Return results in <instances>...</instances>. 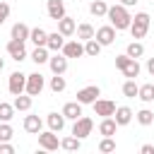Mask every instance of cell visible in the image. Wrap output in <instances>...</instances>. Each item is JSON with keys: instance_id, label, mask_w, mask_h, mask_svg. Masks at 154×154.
Listing matches in <instances>:
<instances>
[{"instance_id": "obj_1", "label": "cell", "mask_w": 154, "mask_h": 154, "mask_svg": "<svg viewBox=\"0 0 154 154\" xmlns=\"http://www.w3.org/2000/svg\"><path fill=\"white\" fill-rule=\"evenodd\" d=\"M106 17H108V22H111V26H113L116 31L128 29V26H130V22H132V17H130V12H128V7H125V5H113V7H108Z\"/></svg>"}, {"instance_id": "obj_2", "label": "cell", "mask_w": 154, "mask_h": 154, "mask_svg": "<svg viewBox=\"0 0 154 154\" xmlns=\"http://www.w3.org/2000/svg\"><path fill=\"white\" fill-rule=\"evenodd\" d=\"M149 14L147 12H137L135 17H132V22H130V34H132V38H144L147 36V31H149Z\"/></svg>"}, {"instance_id": "obj_3", "label": "cell", "mask_w": 154, "mask_h": 154, "mask_svg": "<svg viewBox=\"0 0 154 154\" xmlns=\"http://www.w3.org/2000/svg\"><path fill=\"white\" fill-rule=\"evenodd\" d=\"M91 130H94V120H91V118H87V116H79V118L75 120V125H72V135H75V137H79V140L89 137V135H91Z\"/></svg>"}, {"instance_id": "obj_4", "label": "cell", "mask_w": 154, "mask_h": 154, "mask_svg": "<svg viewBox=\"0 0 154 154\" xmlns=\"http://www.w3.org/2000/svg\"><path fill=\"white\" fill-rule=\"evenodd\" d=\"M43 75L41 72H31V75H26V87H24V91L29 94V96H38L41 91H43Z\"/></svg>"}, {"instance_id": "obj_5", "label": "cell", "mask_w": 154, "mask_h": 154, "mask_svg": "<svg viewBox=\"0 0 154 154\" xmlns=\"http://www.w3.org/2000/svg\"><path fill=\"white\" fill-rule=\"evenodd\" d=\"M38 147L46 149V152H55V149L60 147V140H58V135H55L53 130H48V132H38Z\"/></svg>"}, {"instance_id": "obj_6", "label": "cell", "mask_w": 154, "mask_h": 154, "mask_svg": "<svg viewBox=\"0 0 154 154\" xmlns=\"http://www.w3.org/2000/svg\"><path fill=\"white\" fill-rule=\"evenodd\" d=\"M99 96H101V89H99L96 84H89V87H84V89L77 91V101H79L82 106H84V103H94Z\"/></svg>"}, {"instance_id": "obj_7", "label": "cell", "mask_w": 154, "mask_h": 154, "mask_svg": "<svg viewBox=\"0 0 154 154\" xmlns=\"http://www.w3.org/2000/svg\"><path fill=\"white\" fill-rule=\"evenodd\" d=\"M7 53H10V58H12V60L22 63V60L26 58V48H24V41L10 38V41H7Z\"/></svg>"}, {"instance_id": "obj_8", "label": "cell", "mask_w": 154, "mask_h": 154, "mask_svg": "<svg viewBox=\"0 0 154 154\" xmlns=\"http://www.w3.org/2000/svg\"><path fill=\"white\" fill-rule=\"evenodd\" d=\"M7 87H10V94H12V96L22 94V91H24V87H26V75H24V72H12V75H10V82H7Z\"/></svg>"}, {"instance_id": "obj_9", "label": "cell", "mask_w": 154, "mask_h": 154, "mask_svg": "<svg viewBox=\"0 0 154 154\" xmlns=\"http://www.w3.org/2000/svg\"><path fill=\"white\" fill-rule=\"evenodd\" d=\"M94 38L101 43V46H111L113 41H116V29L108 24V26H101V29H96L94 31Z\"/></svg>"}, {"instance_id": "obj_10", "label": "cell", "mask_w": 154, "mask_h": 154, "mask_svg": "<svg viewBox=\"0 0 154 154\" xmlns=\"http://www.w3.org/2000/svg\"><path fill=\"white\" fill-rule=\"evenodd\" d=\"M60 51H63L65 58H82L84 55V43H79V41H65Z\"/></svg>"}, {"instance_id": "obj_11", "label": "cell", "mask_w": 154, "mask_h": 154, "mask_svg": "<svg viewBox=\"0 0 154 154\" xmlns=\"http://www.w3.org/2000/svg\"><path fill=\"white\" fill-rule=\"evenodd\" d=\"M91 106H94V113H96V116H101V118H106V116H113V113H116V103H113V101H108V99H96Z\"/></svg>"}, {"instance_id": "obj_12", "label": "cell", "mask_w": 154, "mask_h": 154, "mask_svg": "<svg viewBox=\"0 0 154 154\" xmlns=\"http://www.w3.org/2000/svg\"><path fill=\"white\" fill-rule=\"evenodd\" d=\"M48 65H51V72H53V75H65V70H67V58H65V55H58V51H55V55L48 58Z\"/></svg>"}, {"instance_id": "obj_13", "label": "cell", "mask_w": 154, "mask_h": 154, "mask_svg": "<svg viewBox=\"0 0 154 154\" xmlns=\"http://www.w3.org/2000/svg\"><path fill=\"white\" fill-rule=\"evenodd\" d=\"M46 10H48V17L51 19H60V17H65V2L63 0H48L46 2Z\"/></svg>"}, {"instance_id": "obj_14", "label": "cell", "mask_w": 154, "mask_h": 154, "mask_svg": "<svg viewBox=\"0 0 154 154\" xmlns=\"http://www.w3.org/2000/svg\"><path fill=\"white\" fill-rule=\"evenodd\" d=\"M60 113H63L65 118H70V120H77V118L82 116V103H79V101H67Z\"/></svg>"}, {"instance_id": "obj_15", "label": "cell", "mask_w": 154, "mask_h": 154, "mask_svg": "<svg viewBox=\"0 0 154 154\" xmlns=\"http://www.w3.org/2000/svg\"><path fill=\"white\" fill-rule=\"evenodd\" d=\"M116 130H118V123L113 120V116H106V118L99 123V132H101L103 137H113Z\"/></svg>"}, {"instance_id": "obj_16", "label": "cell", "mask_w": 154, "mask_h": 154, "mask_svg": "<svg viewBox=\"0 0 154 154\" xmlns=\"http://www.w3.org/2000/svg\"><path fill=\"white\" fill-rule=\"evenodd\" d=\"M75 29H77V24H75V19H72V17H67V14H65V17H60V19H58V31H60L63 36H72V34H75Z\"/></svg>"}, {"instance_id": "obj_17", "label": "cell", "mask_w": 154, "mask_h": 154, "mask_svg": "<svg viewBox=\"0 0 154 154\" xmlns=\"http://www.w3.org/2000/svg\"><path fill=\"white\" fill-rule=\"evenodd\" d=\"M113 120L118 123V128H120V125H128V123L132 120V111H130L128 106H118L116 113H113Z\"/></svg>"}, {"instance_id": "obj_18", "label": "cell", "mask_w": 154, "mask_h": 154, "mask_svg": "<svg viewBox=\"0 0 154 154\" xmlns=\"http://www.w3.org/2000/svg\"><path fill=\"white\" fill-rule=\"evenodd\" d=\"M46 123H48V128H51L53 132H60V130L65 128V116H63V113H48Z\"/></svg>"}, {"instance_id": "obj_19", "label": "cell", "mask_w": 154, "mask_h": 154, "mask_svg": "<svg viewBox=\"0 0 154 154\" xmlns=\"http://www.w3.org/2000/svg\"><path fill=\"white\" fill-rule=\"evenodd\" d=\"M41 128H43V123H41V118H38V116H26V118H24V130H26V132L38 135V132H41Z\"/></svg>"}, {"instance_id": "obj_20", "label": "cell", "mask_w": 154, "mask_h": 154, "mask_svg": "<svg viewBox=\"0 0 154 154\" xmlns=\"http://www.w3.org/2000/svg\"><path fill=\"white\" fill-rule=\"evenodd\" d=\"M29 31H31V29H29L24 22H17V24L12 26L10 36H12V38H17V41H26V38H29Z\"/></svg>"}, {"instance_id": "obj_21", "label": "cell", "mask_w": 154, "mask_h": 154, "mask_svg": "<svg viewBox=\"0 0 154 154\" xmlns=\"http://www.w3.org/2000/svg\"><path fill=\"white\" fill-rule=\"evenodd\" d=\"M63 43H65V36H63L60 31H53V34H48L46 48H48V51H60V48H63Z\"/></svg>"}, {"instance_id": "obj_22", "label": "cell", "mask_w": 154, "mask_h": 154, "mask_svg": "<svg viewBox=\"0 0 154 154\" xmlns=\"http://www.w3.org/2000/svg\"><path fill=\"white\" fill-rule=\"evenodd\" d=\"M101 48H103V46H101L96 38H87V41H84V55H89V58H99Z\"/></svg>"}, {"instance_id": "obj_23", "label": "cell", "mask_w": 154, "mask_h": 154, "mask_svg": "<svg viewBox=\"0 0 154 154\" xmlns=\"http://www.w3.org/2000/svg\"><path fill=\"white\" fill-rule=\"evenodd\" d=\"M120 72H123V75H125L128 79H135V77L140 75V63H137L135 58H130V60H128V63L123 65V70H120Z\"/></svg>"}, {"instance_id": "obj_24", "label": "cell", "mask_w": 154, "mask_h": 154, "mask_svg": "<svg viewBox=\"0 0 154 154\" xmlns=\"http://www.w3.org/2000/svg\"><path fill=\"white\" fill-rule=\"evenodd\" d=\"M12 106H14V111H29V108H31V96L22 91V94L14 96V103H12Z\"/></svg>"}, {"instance_id": "obj_25", "label": "cell", "mask_w": 154, "mask_h": 154, "mask_svg": "<svg viewBox=\"0 0 154 154\" xmlns=\"http://www.w3.org/2000/svg\"><path fill=\"white\" fill-rule=\"evenodd\" d=\"M29 38H31L36 46H46V41H48V31H43L41 26H36V29L29 31Z\"/></svg>"}, {"instance_id": "obj_26", "label": "cell", "mask_w": 154, "mask_h": 154, "mask_svg": "<svg viewBox=\"0 0 154 154\" xmlns=\"http://www.w3.org/2000/svg\"><path fill=\"white\" fill-rule=\"evenodd\" d=\"M125 55H130V58H135V60H137V58H142V55H144V46H142V43L135 38L132 43H128V48H125Z\"/></svg>"}, {"instance_id": "obj_27", "label": "cell", "mask_w": 154, "mask_h": 154, "mask_svg": "<svg viewBox=\"0 0 154 154\" xmlns=\"http://www.w3.org/2000/svg\"><path fill=\"white\" fill-rule=\"evenodd\" d=\"M48 58H51V55H48V48H46V46H36V48H34V53H31V60H34L36 65L48 63Z\"/></svg>"}, {"instance_id": "obj_28", "label": "cell", "mask_w": 154, "mask_h": 154, "mask_svg": "<svg viewBox=\"0 0 154 154\" xmlns=\"http://www.w3.org/2000/svg\"><path fill=\"white\" fill-rule=\"evenodd\" d=\"M75 34H77V38H82V41H87V38H94V26L91 24H77V29H75Z\"/></svg>"}, {"instance_id": "obj_29", "label": "cell", "mask_w": 154, "mask_h": 154, "mask_svg": "<svg viewBox=\"0 0 154 154\" xmlns=\"http://www.w3.org/2000/svg\"><path fill=\"white\" fill-rule=\"evenodd\" d=\"M137 99H142L144 103H152L154 101V84H142L137 91Z\"/></svg>"}, {"instance_id": "obj_30", "label": "cell", "mask_w": 154, "mask_h": 154, "mask_svg": "<svg viewBox=\"0 0 154 154\" xmlns=\"http://www.w3.org/2000/svg\"><path fill=\"white\" fill-rule=\"evenodd\" d=\"M89 12H91L94 17H106V12H108V5H106L103 0H94V2L89 5Z\"/></svg>"}, {"instance_id": "obj_31", "label": "cell", "mask_w": 154, "mask_h": 154, "mask_svg": "<svg viewBox=\"0 0 154 154\" xmlns=\"http://www.w3.org/2000/svg\"><path fill=\"white\" fill-rule=\"evenodd\" d=\"M135 118H137V123H140V125H152V123H154V111L142 108V111H137V113H135Z\"/></svg>"}, {"instance_id": "obj_32", "label": "cell", "mask_w": 154, "mask_h": 154, "mask_svg": "<svg viewBox=\"0 0 154 154\" xmlns=\"http://www.w3.org/2000/svg\"><path fill=\"white\" fill-rule=\"evenodd\" d=\"M79 144H82V140H79V137H75V135H70V137L60 140V147H63V149H67V152H75V149H79Z\"/></svg>"}, {"instance_id": "obj_33", "label": "cell", "mask_w": 154, "mask_h": 154, "mask_svg": "<svg viewBox=\"0 0 154 154\" xmlns=\"http://www.w3.org/2000/svg\"><path fill=\"white\" fill-rule=\"evenodd\" d=\"M12 116H14V106H12V103L0 101V120H2V123H10V120H12Z\"/></svg>"}, {"instance_id": "obj_34", "label": "cell", "mask_w": 154, "mask_h": 154, "mask_svg": "<svg viewBox=\"0 0 154 154\" xmlns=\"http://www.w3.org/2000/svg\"><path fill=\"white\" fill-rule=\"evenodd\" d=\"M65 87H67V82H65V77H63V75H53V77H51V89H53L55 94H60Z\"/></svg>"}, {"instance_id": "obj_35", "label": "cell", "mask_w": 154, "mask_h": 154, "mask_svg": "<svg viewBox=\"0 0 154 154\" xmlns=\"http://www.w3.org/2000/svg\"><path fill=\"white\" fill-rule=\"evenodd\" d=\"M137 91H140V87L135 84V79H128V82L123 84V94H125L128 99H135V96H137Z\"/></svg>"}, {"instance_id": "obj_36", "label": "cell", "mask_w": 154, "mask_h": 154, "mask_svg": "<svg viewBox=\"0 0 154 154\" xmlns=\"http://www.w3.org/2000/svg\"><path fill=\"white\" fill-rule=\"evenodd\" d=\"M12 135H14L12 125H10V123H0V142H10Z\"/></svg>"}, {"instance_id": "obj_37", "label": "cell", "mask_w": 154, "mask_h": 154, "mask_svg": "<svg viewBox=\"0 0 154 154\" xmlns=\"http://www.w3.org/2000/svg\"><path fill=\"white\" fill-rule=\"evenodd\" d=\"M99 152H116V142H113V137H103L101 142H99Z\"/></svg>"}, {"instance_id": "obj_38", "label": "cell", "mask_w": 154, "mask_h": 154, "mask_svg": "<svg viewBox=\"0 0 154 154\" xmlns=\"http://www.w3.org/2000/svg\"><path fill=\"white\" fill-rule=\"evenodd\" d=\"M7 17H10V5L0 0V26L5 24V19H7Z\"/></svg>"}, {"instance_id": "obj_39", "label": "cell", "mask_w": 154, "mask_h": 154, "mask_svg": "<svg viewBox=\"0 0 154 154\" xmlns=\"http://www.w3.org/2000/svg\"><path fill=\"white\" fill-rule=\"evenodd\" d=\"M128 60H130V55H125V53H123V55H116V67L123 70V65H125Z\"/></svg>"}, {"instance_id": "obj_40", "label": "cell", "mask_w": 154, "mask_h": 154, "mask_svg": "<svg viewBox=\"0 0 154 154\" xmlns=\"http://www.w3.org/2000/svg\"><path fill=\"white\" fill-rule=\"evenodd\" d=\"M0 154H14V147L7 142H0Z\"/></svg>"}, {"instance_id": "obj_41", "label": "cell", "mask_w": 154, "mask_h": 154, "mask_svg": "<svg viewBox=\"0 0 154 154\" xmlns=\"http://www.w3.org/2000/svg\"><path fill=\"white\" fill-rule=\"evenodd\" d=\"M142 154H154V144H142Z\"/></svg>"}, {"instance_id": "obj_42", "label": "cell", "mask_w": 154, "mask_h": 154, "mask_svg": "<svg viewBox=\"0 0 154 154\" xmlns=\"http://www.w3.org/2000/svg\"><path fill=\"white\" fill-rule=\"evenodd\" d=\"M147 70H149V75L154 77V58H149V60H147Z\"/></svg>"}, {"instance_id": "obj_43", "label": "cell", "mask_w": 154, "mask_h": 154, "mask_svg": "<svg viewBox=\"0 0 154 154\" xmlns=\"http://www.w3.org/2000/svg\"><path fill=\"white\" fill-rule=\"evenodd\" d=\"M120 5H125V7H135L137 0H120Z\"/></svg>"}, {"instance_id": "obj_44", "label": "cell", "mask_w": 154, "mask_h": 154, "mask_svg": "<svg viewBox=\"0 0 154 154\" xmlns=\"http://www.w3.org/2000/svg\"><path fill=\"white\" fill-rule=\"evenodd\" d=\"M2 67H5V60H2V58H0V70H2Z\"/></svg>"}]
</instances>
